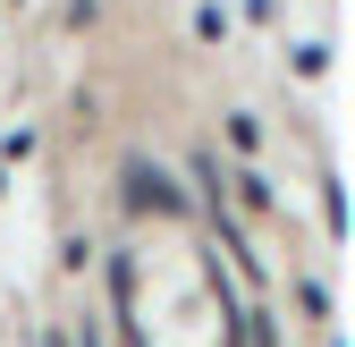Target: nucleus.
<instances>
[{"label":"nucleus","mask_w":355,"mask_h":347,"mask_svg":"<svg viewBox=\"0 0 355 347\" xmlns=\"http://www.w3.org/2000/svg\"><path fill=\"white\" fill-rule=\"evenodd\" d=\"M127 203L136 212H187V195H178L169 169H153V161H127Z\"/></svg>","instance_id":"obj_1"}]
</instances>
